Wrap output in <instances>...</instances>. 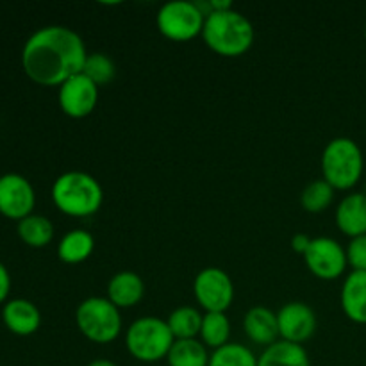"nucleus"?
<instances>
[{"mask_svg":"<svg viewBox=\"0 0 366 366\" xmlns=\"http://www.w3.org/2000/svg\"><path fill=\"white\" fill-rule=\"evenodd\" d=\"M88 52L81 36L63 25L36 31L21 50L25 75L39 86H61L82 74Z\"/></svg>","mask_w":366,"mask_h":366,"instance_id":"obj_1","label":"nucleus"},{"mask_svg":"<svg viewBox=\"0 0 366 366\" xmlns=\"http://www.w3.org/2000/svg\"><path fill=\"white\" fill-rule=\"evenodd\" d=\"M202 39L218 56L238 57L254 45L256 29L236 9L209 11L204 21Z\"/></svg>","mask_w":366,"mask_h":366,"instance_id":"obj_2","label":"nucleus"},{"mask_svg":"<svg viewBox=\"0 0 366 366\" xmlns=\"http://www.w3.org/2000/svg\"><path fill=\"white\" fill-rule=\"evenodd\" d=\"M54 206L61 213L75 218H86L100 209L104 192L100 182L86 172H64L52 184Z\"/></svg>","mask_w":366,"mask_h":366,"instance_id":"obj_3","label":"nucleus"},{"mask_svg":"<svg viewBox=\"0 0 366 366\" xmlns=\"http://www.w3.org/2000/svg\"><path fill=\"white\" fill-rule=\"evenodd\" d=\"M322 175L335 189H352L363 175L365 159L360 145L352 138H335L322 152Z\"/></svg>","mask_w":366,"mask_h":366,"instance_id":"obj_4","label":"nucleus"},{"mask_svg":"<svg viewBox=\"0 0 366 366\" xmlns=\"http://www.w3.org/2000/svg\"><path fill=\"white\" fill-rule=\"evenodd\" d=\"M175 338L167 320L156 317H143L132 322L125 336V347L134 360L143 363H156L167 360Z\"/></svg>","mask_w":366,"mask_h":366,"instance_id":"obj_5","label":"nucleus"},{"mask_svg":"<svg viewBox=\"0 0 366 366\" xmlns=\"http://www.w3.org/2000/svg\"><path fill=\"white\" fill-rule=\"evenodd\" d=\"M75 322L81 335L93 343H111L122 331L118 307L107 297H89L79 304Z\"/></svg>","mask_w":366,"mask_h":366,"instance_id":"obj_6","label":"nucleus"},{"mask_svg":"<svg viewBox=\"0 0 366 366\" xmlns=\"http://www.w3.org/2000/svg\"><path fill=\"white\" fill-rule=\"evenodd\" d=\"M206 13L199 4L188 0H174L161 6L157 11L156 24L161 34L172 41H189L202 36Z\"/></svg>","mask_w":366,"mask_h":366,"instance_id":"obj_7","label":"nucleus"},{"mask_svg":"<svg viewBox=\"0 0 366 366\" xmlns=\"http://www.w3.org/2000/svg\"><path fill=\"white\" fill-rule=\"evenodd\" d=\"M193 293L206 313H225L234 300V285L227 272L209 267L200 270L195 277Z\"/></svg>","mask_w":366,"mask_h":366,"instance_id":"obj_8","label":"nucleus"},{"mask_svg":"<svg viewBox=\"0 0 366 366\" xmlns=\"http://www.w3.org/2000/svg\"><path fill=\"white\" fill-rule=\"evenodd\" d=\"M304 261L311 274L324 281H335L342 277L349 264L347 250L336 239L327 238V236L311 239L310 249L304 254Z\"/></svg>","mask_w":366,"mask_h":366,"instance_id":"obj_9","label":"nucleus"},{"mask_svg":"<svg viewBox=\"0 0 366 366\" xmlns=\"http://www.w3.org/2000/svg\"><path fill=\"white\" fill-rule=\"evenodd\" d=\"M36 206V193L31 182L18 174L0 177V214L9 220H24L32 214Z\"/></svg>","mask_w":366,"mask_h":366,"instance_id":"obj_10","label":"nucleus"},{"mask_svg":"<svg viewBox=\"0 0 366 366\" xmlns=\"http://www.w3.org/2000/svg\"><path fill=\"white\" fill-rule=\"evenodd\" d=\"M59 107L66 117L86 118L99 104V86L93 84L84 74L68 79L59 86Z\"/></svg>","mask_w":366,"mask_h":366,"instance_id":"obj_11","label":"nucleus"},{"mask_svg":"<svg viewBox=\"0 0 366 366\" xmlns=\"http://www.w3.org/2000/svg\"><path fill=\"white\" fill-rule=\"evenodd\" d=\"M279 336L285 342L302 345L317 331V315L307 304L290 302L277 313Z\"/></svg>","mask_w":366,"mask_h":366,"instance_id":"obj_12","label":"nucleus"},{"mask_svg":"<svg viewBox=\"0 0 366 366\" xmlns=\"http://www.w3.org/2000/svg\"><path fill=\"white\" fill-rule=\"evenodd\" d=\"M2 320L13 335L31 336L41 325V313L31 300L13 299L4 306Z\"/></svg>","mask_w":366,"mask_h":366,"instance_id":"obj_13","label":"nucleus"},{"mask_svg":"<svg viewBox=\"0 0 366 366\" xmlns=\"http://www.w3.org/2000/svg\"><path fill=\"white\" fill-rule=\"evenodd\" d=\"M336 225L343 234L350 238L366 234V193H350L338 204Z\"/></svg>","mask_w":366,"mask_h":366,"instance_id":"obj_14","label":"nucleus"},{"mask_svg":"<svg viewBox=\"0 0 366 366\" xmlns=\"http://www.w3.org/2000/svg\"><path fill=\"white\" fill-rule=\"evenodd\" d=\"M342 310L347 318L366 325V272H350L340 293Z\"/></svg>","mask_w":366,"mask_h":366,"instance_id":"obj_15","label":"nucleus"},{"mask_svg":"<svg viewBox=\"0 0 366 366\" xmlns=\"http://www.w3.org/2000/svg\"><path fill=\"white\" fill-rule=\"evenodd\" d=\"M243 329H245L250 342L264 347L274 345L279 338L277 313L263 306L252 307V310L247 311Z\"/></svg>","mask_w":366,"mask_h":366,"instance_id":"obj_16","label":"nucleus"},{"mask_svg":"<svg viewBox=\"0 0 366 366\" xmlns=\"http://www.w3.org/2000/svg\"><path fill=\"white\" fill-rule=\"evenodd\" d=\"M145 293L143 279L136 272L124 270L113 275L107 285V299L120 310V307H132L139 304Z\"/></svg>","mask_w":366,"mask_h":366,"instance_id":"obj_17","label":"nucleus"},{"mask_svg":"<svg viewBox=\"0 0 366 366\" xmlns=\"http://www.w3.org/2000/svg\"><path fill=\"white\" fill-rule=\"evenodd\" d=\"M257 366H311V361L302 345L281 340L264 349Z\"/></svg>","mask_w":366,"mask_h":366,"instance_id":"obj_18","label":"nucleus"},{"mask_svg":"<svg viewBox=\"0 0 366 366\" xmlns=\"http://www.w3.org/2000/svg\"><path fill=\"white\" fill-rule=\"evenodd\" d=\"M95 250V239L84 229L70 231L61 238L57 245V256L66 264L84 263Z\"/></svg>","mask_w":366,"mask_h":366,"instance_id":"obj_19","label":"nucleus"},{"mask_svg":"<svg viewBox=\"0 0 366 366\" xmlns=\"http://www.w3.org/2000/svg\"><path fill=\"white\" fill-rule=\"evenodd\" d=\"M168 366H209V354L199 340H175L167 356Z\"/></svg>","mask_w":366,"mask_h":366,"instance_id":"obj_20","label":"nucleus"},{"mask_svg":"<svg viewBox=\"0 0 366 366\" xmlns=\"http://www.w3.org/2000/svg\"><path fill=\"white\" fill-rule=\"evenodd\" d=\"M18 236L25 245L32 249H43L54 238L52 222L41 214H29L27 218L18 222Z\"/></svg>","mask_w":366,"mask_h":366,"instance_id":"obj_21","label":"nucleus"},{"mask_svg":"<svg viewBox=\"0 0 366 366\" xmlns=\"http://www.w3.org/2000/svg\"><path fill=\"white\" fill-rule=\"evenodd\" d=\"M202 318L204 315L199 310L182 306L172 311L170 317L167 318V324L175 340H195L197 336H200Z\"/></svg>","mask_w":366,"mask_h":366,"instance_id":"obj_22","label":"nucleus"},{"mask_svg":"<svg viewBox=\"0 0 366 366\" xmlns=\"http://www.w3.org/2000/svg\"><path fill=\"white\" fill-rule=\"evenodd\" d=\"M231 336V322L225 313H204L200 338L206 347L213 350L227 345Z\"/></svg>","mask_w":366,"mask_h":366,"instance_id":"obj_23","label":"nucleus"},{"mask_svg":"<svg viewBox=\"0 0 366 366\" xmlns=\"http://www.w3.org/2000/svg\"><path fill=\"white\" fill-rule=\"evenodd\" d=\"M209 366H257V357L249 347L242 343H227L213 350L209 356Z\"/></svg>","mask_w":366,"mask_h":366,"instance_id":"obj_24","label":"nucleus"},{"mask_svg":"<svg viewBox=\"0 0 366 366\" xmlns=\"http://www.w3.org/2000/svg\"><path fill=\"white\" fill-rule=\"evenodd\" d=\"M335 199V188L324 179L320 181H313L304 188L302 195H300V204L307 213H322L327 209Z\"/></svg>","mask_w":366,"mask_h":366,"instance_id":"obj_25","label":"nucleus"},{"mask_svg":"<svg viewBox=\"0 0 366 366\" xmlns=\"http://www.w3.org/2000/svg\"><path fill=\"white\" fill-rule=\"evenodd\" d=\"M82 74L100 88V86H106L113 81L114 75H117V66L107 54H88Z\"/></svg>","mask_w":366,"mask_h":366,"instance_id":"obj_26","label":"nucleus"},{"mask_svg":"<svg viewBox=\"0 0 366 366\" xmlns=\"http://www.w3.org/2000/svg\"><path fill=\"white\" fill-rule=\"evenodd\" d=\"M347 261L356 272H366V234L350 239L347 247Z\"/></svg>","mask_w":366,"mask_h":366,"instance_id":"obj_27","label":"nucleus"},{"mask_svg":"<svg viewBox=\"0 0 366 366\" xmlns=\"http://www.w3.org/2000/svg\"><path fill=\"white\" fill-rule=\"evenodd\" d=\"M11 292V275L7 268L0 263V304L6 302Z\"/></svg>","mask_w":366,"mask_h":366,"instance_id":"obj_28","label":"nucleus"},{"mask_svg":"<svg viewBox=\"0 0 366 366\" xmlns=\"http://www.w3.org/2000/svg\"><path fill=\"white\" fill-rule=\"evenodd\" d=\"M311 239L313 238H310L307 234H295L292 239V249L295 250L297 254H302L304 256V254L307 252V249H310Z\"/></svg>","mask_w":366,"mask_h":366,"instance_id":"obj_29","label":"nucleus"},{"mask_svg":"<svg viewBox=\"0 0 366 366\" xmlns=\"http://www.w3.org/2000/svg\"><path fill=\"white\" fill-rule=\"evenodd\" d=\"M88 366H118V365L113 363V361H109V360H95V361H92Z\"/></svg>","mask_w":366,"mask_h":366,"instance_id":"obj_30","label":"nucleus"},{"mask_svg":"<svg viewBox=\"0 0 366 366\" xmlns=\"http://www.w3.org/2000/svg\"><path fill=\"white\" fill-rule=\"evenodd\" d=\"M365 39H366V27H365Z\"/></svg>","mask_w":366,"mask_h":366,"instance_id":"obj_31","label":"nucleus"}]
</instances>
